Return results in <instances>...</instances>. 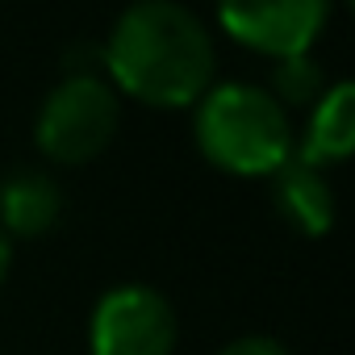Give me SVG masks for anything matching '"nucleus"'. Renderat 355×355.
Returning a JSON list of instances; mask_svg holds the SVG:
<instances>
[{"label": "nucleus", "mask_w": 355, "mask_h": 355, "mask_svg": "<svg viewBox=\"0 0 355 355\" xmlns=\"http://www.w3.org/2000/svg\"><path fill=\"white\" fill-rule=\"evenodd\" d=\"M218 355H288L276 338H263V334H251V338H234L230 347H222Z\"/></svg>", "instance_id": "10"}, {"label": "nucleus", "mask_w": 355, "mask_h": 355, "mask_svg": "<svg viewBox=\"0 0 355 355\" xmlns=\"http://www.w3.org/2000/svg\"><path fill=\"white\" fill-rule=\"evenodd\" d=\"M351 142H355V88L347 80H338L330 92L318 96L309 130H305V142H301V150L293 159H301L309 167H322V163L347 159Z\"/></svg>", "instance_id": "6"}, {"label": "nucleus", "mask_w": 355, "mask_h": 355, "mask_svg": "<svg viewBox=\"0 0 355 355\" xmlns=\"http://www.w3.org/2000/svg\"><path fill=\"white\" fill-rule=\"evenodd\" d=\"M9 259H13V251H9L5 230H0V284H5V276H9Z\"/></svg>", "instance_id": "11"}, {"label": "nucleus", "mask_w": 355, "mask_h": 355, "mask_svg": "<svg viewBox=\"0 0 355 355\" xmlns=\"http://www.w3.org/2000/svg\"><path fill=\"white\" fill-rule=\"evenodd\" d=\"M117 92L101 76H67L38 113V146L59 163L96 159L117 134Z\"/></svg>", "instance_id": "3"}, {"label": "nucleus", "mask_w": 355, "mask_h": 355, "mask_svg": "<svg viewBox=\"0 0 355 355\" xmlns=\"http://www.w3.org/2000/svg\"><path fill=\"white\" fill-rule=\"evenodd\" d=\"M276 205L301 234H326L334 222L330 184L322 180L318 167H309L301 159H288L276 171Z\"/></svg>", "instance_id": "7"}, {"label": "nucleus", "mask_w": 355, "mask_h": 355, "mask_svg": "<svg viewBox=\"0 0 355 355\" xmlns=\"http://www.w3.org/2000/svg\"><path fill=\"white\" fill-rule=\"evenodd\" d=\"M201 155L234 175H276L293 159V130L284 105L251 84H218L197 109Z\"/></svg>", "instance_id": "2"}, {"label": "nucleus", "mask_w": 355, "mask_h": 355, "mask_svg": "<svg viewBox=\"0 0 355 355\" xmlns=\"http://www.w3.org/2000/svg\"><path fill=\"white\" fill-rule=\"evenodd\" d=\"M175 313L142 284H125L101 297L92 313V355H171Z\"/></svg>", "instance_id": "5"}, {"label": "nucleus", "mask_w": 355, "mask_h": 355, "mask_svg": "<svg viewBox=\"0 0 355 355\" xmlns=\"http://www.w3.org/2000/svg\"><path fill=\"white\" fill-rule=\"evenodd\" d=\"M59 209H63V197H59L55 180L42 171L26 167V171H13L9 180L0 184V222L21 239H34V234L51 230Z\"/></svg>", "instance_id": "8"}, {"label": "nucleus", "mask_w": 355, "mask_h": 355, "mask_svg": "<svg viewBox=\"0 0 355 355\" xmlns=\"http://www.w3.org/2000/svg\"><path fill=\"white\" fill-rule=\"evenodd\" d=\"M109 80L159 109H184L209 92L214 80V38L175 0H138L130 5L109 42L101 46Z\"/></svg>", "instance_id": "1"}, {"label": "nucleus", "mask_w": 355, "mask_h": 355, "mask_svg": "<svg viewBox=\"0 0 355 355\" xmlns=\"http://www.w3.org/2000/svg\"><path fill=\"white\" fill-rule=\"evenodd\" d=\"M276 101H288V105H305V101H318L322 96V71L309 55H293V59H280L276 67Z\"/></svg>", "instance_id": "9"}, {"label": "nucleus", "mask_w": 355, "mask_h": 355, "mask_svg": "<svg viewBox=\"0 0 355 355\" xmlns=\"http://www.w3.org/2000/svg\"><path fill=\"white\" fill-rule=\"evenodd\" d=\"M218 17L234 42L272 59H293L309 55L318 42L330 0H218Z\"/></svg>", "instance_id": "4"}]
</instances>
